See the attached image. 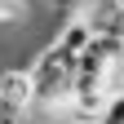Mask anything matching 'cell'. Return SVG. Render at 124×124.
I'll return each instance as SVG.
<instances>
[{
  "instance_id": "6da1fadb",
  "label": "cell",
  "mask_w": 124,
  "mask_h": 124,
  "mask_svg": "<svg viewBox=\"0 0 124 124\" xmlns=\"http://www.w3.org/2000/svg\"><path fill=\"white\" fill-rule=\"evenodd\" d=\"M75 71H80V58H71L67 49H58V44L49 40L40 49V58L31 62V75H36V93H40V106H62L71 102L75 93Z\"/></svg>"
},
{
  "instance_id": "7a4b0ae2",
  "label": "cell",
  "mask_w": 124,
  "mask_h": 124,
  "mask_svg": "<svg viewBox=\"0 0 124 124\" xmlns=\"http://www.w3.org/2000/svg\"><path fill=\"white\" fill-rule=\"evenodd\" d=\"M0 106H13V111H31V106H40V93H36V75L9 67L5 80H0Z\"/></svg>"
},
{
  "instance_id": "3957f363",
  "label": "cell",
  "mask_w": 124,
  "mask_h": 124,
  "mask_svg": "<svg viewBox=\"0 0 124 124\" xmlns=\"http://www.w3.org/2000/svg\"><path fill=\"white\" fill-rule=\"evenodd\" d=\"M93 40H98V31L89 27V18H84V13L67 18V22H62V27L53 31V44H58V49H67L71 58H84V49H89Z\"/></svg>"
},
{
  "instance_id": "277c9868",
  "label": "cell",
  "mask_w": 124,
  "mask_h": 124,
  "mask_svg": "<svg viewBox=\"0 0 124 124\" xmlns=\"http://www.w3.org/2000/svg\"><path fill=\"white\" fill-rule=\"evenodd\" d=\"M27 18V0H0V22L5 27H18Z\"/></svg>"
},
{
  "instance_id": "5b68a950",
  "label": "cell",
  "mask_w": 124,
  "mask_h": 124,
  "mask_svg": "<svg viewBox=\"0 0 124 124\" xmlns=\"http://www.w3.org/2000/svg\"><path fill=\"white\" fill-rule=\"evenodd\" d=\"M98 124H124V93H111V102L98 115Z\"/></svg>"
},
{
  "instance_id": "8992f818",
  "label": "cell",
  "mask_w": 124,
  "mask_h": 124,
  "mask_svg": "<svg viewBox=\"0 0 124 124\" xmlns=\"http://www.w3.org/2000/svg\"><path fill=\"white\" fill-rule=\"evenodd\" d=\"M5 111V124H27V111H13V106H0Z\"/></svg>"
},
{
  "instance_id": "52a82bcc",
  "label": "cell",
  "mask_w": 124,
  "mask_h": 124,
  "mask_svg": "<svg viewBox=\"0 0 124 124\" xmlns=\"http://www.w3.org/2000/svg\"><path fill=\"white\" fill-rule=\"evenodd\" d=\"M71 124H98V120H84V115H75V120H71Z\"/></svg>"
}]
</instances>
